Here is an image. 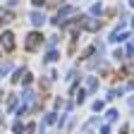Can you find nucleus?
I'll return each instance as SVG.
<instances>
[{
  "label": "nucleus",
  "mask_w": 134,
  "mask_h": 134,
  "mask_svg": "<svg viewBox=\"0 0 134 134\" xmlns=\"http://www.w3.org/2000/svg\"><path fill=\"white\" fill-rule=\"evenodd\" d=\"M72 14H74V7H72V5L60 7V10H58V17L53 19V24H55V26H65V24H67V17H72Z\"/></svg>",
  "instance_id": "nucleus-1"
},
{
  "label": "nucleus",
  "mask_w": 134,
  "mask_h": 134,
  "mask_svg": "<svg viewBox=\"0 0 134 134\" xmlns=\"http://www.w3.org/2000/svg\"><path fill=\"white\" fill-rule=\"evenodd\" d=\"M41 41H43L41 34H38V31H31L29 36H26V43H24V46H26V50H36V48L41 46Z\"/></svg>",
  "instance_id": "nucleus-2"
},
{
  "label": "nucleus",
  "mask_w": 134,
  "mask_h": 134,
  "mask_svg": "<svg viewBox=\"0 0 134 134\" xmlns=\"http://www.w3.org/2000/svg\"><path fill=\"white\" fill-rule=\"evenodd\" d=\"M0 46H3L7 53L14 50V34L12 31H3V36H0Z\"/></svg>",
  "instance_id": "nucleus-3"
},
{
  "label": "nucleus",
  "mask_w": 134,
  "mask_h": 134,
  "mask_svg": "<svg viewBox=\"0 0 134 134\" xmlns=\"http://www.w3.org/2000/svg\"><path fill=\"white\" fill-rule=\"evenodd\" d=\"M100 26L98 19H91V17H84V22H81V29H86V31H96Z\"/></svg>",
  "instance_id": "nucleus-4"
},
{
  "label": "nucleus",
  "mask_w": 134,
  "mask_h": 134,
  "mask_svg": "<svg viewBox=\"0 0 134 134\" xmlns=\"http://www.w3.org/2000/svg\"><path fill=\"white\" fill-rule=\"evenodd\" d=\"M29 19H31V24H34V26H43L46 14H43V12H31V17H29Z\"/></svg>",
  "instance_id": "nucleus-5"
},
{
  "label": "nucleus",
  "mask_w": 134,
  "mask_h": 134,
  "mask_svg": "<svg viewBox=\"0 0 134 134\" xmlns=\"http://www.w3.org/2000/svg\"><path fill=\"white\" fill-rule=\"evenodd\" d=\"M7 22H12V12L10 10H0V26L7 24Z\"/></svg>",
  "instance_id": "nucleus-6"
},
{
  "label": "nucleus",
  "mask_w": 134,
  "mask_h": 134,
  "mask_svg": "<svg viewBox=\"0 0 134 134\" xmlns=\"http://www.w3.org/2000/svg\"><path fill=\"white\" fill-rule=\"evenodd\" d=\"M46 60H48V62H55V60H58V50H48Z\"/></svg>",
  "instance_id": "nucleus-7"
},
{
  "label": "nucleus",
  "mask_w": 134,
  "mask_h": 134,
  "mask_svg": "<svg viewBox=\"0 0 134 134\" xmlns=\"http://www.w3.org/2000/svg\"><path fill=\"white\" fill-rule=\"evenodd\" d=\"M24 74H26L24 70H17V72H14V77H12V81L17 84V81H19V79H24Z\"/></svg>",
  "instance_id": "nucleus-8"
},
{
  "label": "nucleus",
  "mask_w": 134,
  "mask_h": 134,
  "mask_svg": "<svg viewBox=\"0 0 134 134\" xmlns=\"http://www.w3.org/2000/svg\"><path fill=\"white\" fill-rule=\"evenodd\" d=\"M17 100H19L17 96H10V100H7V108H10V110H14V108H17Z\"/></svg>",
  "instance_id": "nucleus-9"
},
{
  "label": "nucleus",
  "mask_w": 134,
  "mask_h": 134,
  "mask_svg": "<svg viewBox=\"0 0 134 134\" xmlns=\"http://www.w3.org/2000/svg\"><path fill=\"white\" fill-rule=\"evenodd\" d=\"M96 89H98V79L91 77V79H89V91H96Z\"/></svg>",
  "instance_id": "nucleus-10"
},
{
  "label": "nucleus",
  "mask_w": 134,
  "mask_h": 134,
  "mask_svg": "<svg viewBox=\"0 0 134 134\" xmlns=\"http://www.w3.org/2000/svg\"><path fill=\"white\" fill-rule=\"evenodd\" d=\"M22 98H24V103H29V100H31V98H34V93H31V91H29V89H26V91H24V93H22Z\"/></svg>",
  "instance_id": "nucleus-11"
},
{
  "label": "nucleus",
  "mask_w": 134,
  "mask_h": 134,
  "mask_svg": "<svg viewBox=\"0 0 134 134\" xmlns=\"http://www.w3.org/2000/svg\"><path fill=\"white\" fill-rule=\"evenodd\" d=\"M55 122V113H48L46 115V125H53Z\"/></svg>",
  "instance_id": "nucleus-12"
},
{
  "label": "nucleus",
  "mask_w": 134,
  "mask_h": 134,
  "mask_svg": "<svg viewBox=\"0 0 134 134\" xmlns=\"http://www.w3.org/2000/svg\"><path fill=\"white\" fill-rule=\"evenodd\" d=\"M7 70H10V65H7V62H0V74H5Z\"/></svg>",
  "instance_id": "nucleus-13"
},
{
  "label": "nucleus",
  "mask_w": 134,
  "mask_h": 134,
  "mask_svg": "<svg viewBox=\"0 0 134 134\" xmlns=\"http://www.w3.org/2000/svg\"><path fill=\"white\" fill-rule=\"evenodd\" d=\"M84 96H86V93H84V91L79 89V93H77V103H84Z\"/></svg>",
  "instance_id": "nucleus-14"
},
{
  "label": "nucleus",
  "mask_w": 134,
  "mask_h": 134,
  "mask_svg": "<svg viewBox=\"0 0 134 134\" xmlns=\"http://www.w3.org/2000/svg\"><path fill=\"white\" fill-rule=\"evenodd\" d=\"M105 117H108V120H115V117H117V110H108Z\"/></svg>",
  "instance_id": "nucleus-15"
},
{
  "label": "nucleus",
  "mask_w": 134,
  "mask_h": 134,
  "mask_svg": "<svg viewBox=\"0 0 134 134\" xmlns=\"http://www.w3.org/2000/svg\"><path fill=\"white\" fill-rule=\"evenodd\" d=\"M93 110L98 113V110H103V103H100V100H96V103H93Z\"/></svg>",
  "instance_id": "nucleus-16"
},
{
  "label": "nucleus",
  "mask_w": 134,
  "mask_h": 134,
  "mask_svg": "<svg viewBox=\"0 0 134 134\" xmlns=\"http://www.w3.org/2000/svg\"><path fill=\"white\" fill-rule=\"evenodd\" d=\"M91 12H93V14H98V12H100V5H98V3H96V5H91Z\"/></svg>",
  "instance_id": "nucleus-17"
},
{
  "label": "nucleus",
  "mask_w": 134,
  "mask_h": 134,
  "mask_svg": "<svg viewBox=\"0 0 134 134\" xmlns=\"http://www.w3.org/2000/svg\"><path fill=\"white\" fill-rule=\"evenodd\" d=\"M31 3H34V5H36V7H41V5L46 3V0H31Z\"/></svg>",
  "instance_id": "nucleus-18"
},
{
  "label": "nucleus",
  "mask_w": 134,
  "mask_h": 134,
  "mask_svg": "<svg viewBox=\"0 0 134 134\" xmlns=\"http://www.w3.org/2000/svg\"><path fill=\"white\" fill-rule=\"evenodd\" d=\"M100 134H110V127H100Z\"/></svg>",
  "instance_id": "nucleus-19"
},
{
  "label": "nucleus",
  "mask_w": 134,
  "mask_h": 134,
  "mask_svg": "<svg viewBox=\"0 0 134 134\" xmlns=\"http://www.w3.org/2000/svg\"><path fill=\"white\" fill-rule=\"evenodd\" d=\"M129 5H134V0H129Z\"/></svg>",
  "instance_id": "nucleus-20"
},
{
  "label": "nucleus",
  "mask_w": 134,
  "mask_h": 134,
  "mask_svg": "<svg viewBox=\"0 0 134 134\" xmlns=\"http://www.w3.org/2000/svg\"><path fill=\"white\" fill-rule=\"evenodd\" d=\"M132 24H134V19H132Z\"/></svg>",
  "instance_id": "nucleus-21"
}]
</instances>
